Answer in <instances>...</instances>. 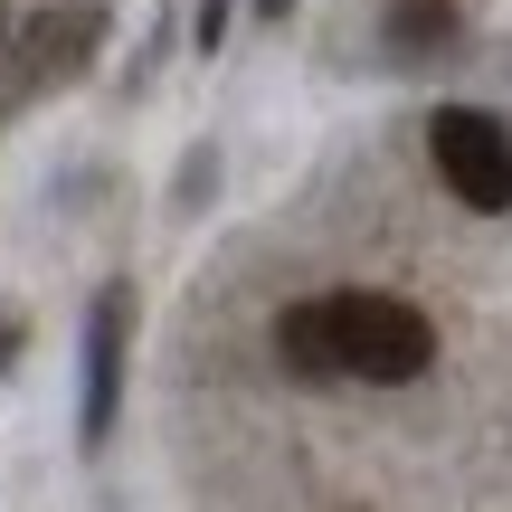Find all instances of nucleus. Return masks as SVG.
<instances>
[{
    "label": "nucleus",
    "mask_w": 512,
    "mask_h": 512,
    "mask_svg": "<svg viewBox=\"0 0 512 512\" xmlns=\"http://www.w3.org/2000/svg\"><path fill=\"white\" fill-rule=\"evenodd\" d=\"M456 0H399V10H389V48L399 57H437V48H456Z\"/></svg>",
    "instance_id": "nucleus-6"
},
{
    "label": "nucleus",
    "mask_w": 512,
    "mask_h": 512,
    "mask_svg": "<svg viewBox=\"0 0 512 512\" xmlns=\"http://www.w3.org/2000/svg\"><path fill=\"white\" fill-rule=\"evenodd\" d=\"M275 361H285L294 380H342V370H332V313H323V294L275 313Z\"/></svg>",
    "instance_id": "nucleus-5"
},
{
    "label": "nucleus",
    "mask_w": 512,
    "mask_h": 512,
    "mask_svg": "<svg viewBox=\"0 0 512 512\" xmlns=\"http://www.w3.org/2000/svg\"><path fill=\"white\" fill-rule=\"evenodd\" d=\"M332 313V370L342 380H418L427 361H437V332H427L418 304H399V294H323Z\"/></svg>",
    "instance_id": "nucleus-1"
},
{
    "label": "nucleus",
    "mask_w": 512,
    "mask_h": 512,
    "mask_svg": "<svg viewBox=\"0 0 512 512\" xmlns=\"http://www.w3.org/2000/svg\"><path fill=\"white\" fill-rule=\"evenodd\" d=\"M427 152H437V181L456 190L465 209H512V133L475 105H446L427 124Z\"/></svg>",
    "instance_id": "nucleus-2"
},
{
    "label": "nucleus",
    "mask_w": 512,
    "mask_h": 512,
    "mask_svg": "<svg viewBox=\"0 0 512 512\" xmlns=\"http://www.w3.org/2000/svg\"><path fill=\"white\" fill-rule=\"evenodd\" d=\"M114 370H124V294H105L86 332V437L114 427Z\"/></svg>",
    "instance_id": "nucleus-4"
},
{
    "label": "nucleus",
    "mask_w": 512,
    "mask_h": 512,
    "mask_svg": "<svg viewBox=\"0 0 512 512\" xmlns=\"http://www.w3.org/2000/svg\"><path fill=\"white\" fill-rule=\"evenodd\" d=\"M0 38H10V0H0Z\"/></svg>",
    "instance_id": "nucleus-7"
},
{
    "label": "nucleus",
    "mask_w": 512,
    "mask_h": 512,
    "mask_svg": "<svg viewBox=\"0 0 512 512\" xmlns=\"http://www.w3.org/2000/svg\"><path fill=\"white\" fill-rule=\"evenodd\" d=\"M105 38V10H38L29 29H19V48H10V86L19 95H38V86H57V76H76L86 67V48Z\"/></svg>",
    "instance_id": "nucleus-3"
}]
</instances>
